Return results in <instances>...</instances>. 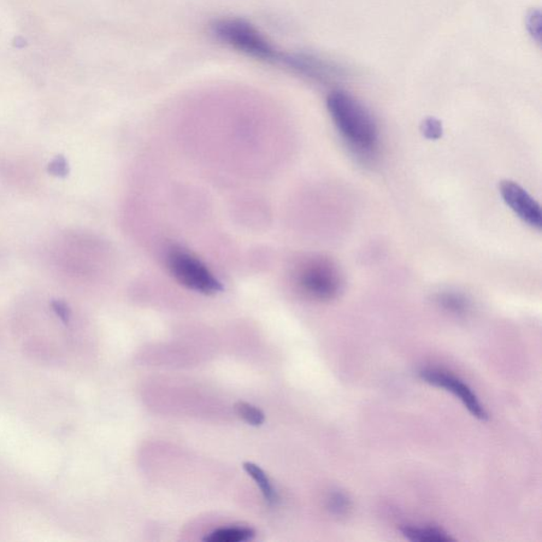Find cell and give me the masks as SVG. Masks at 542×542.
<instances>
[{"mask_svg":"<svg viewBox=\"0 0 542 542\" xmlns=\"http://www.w3.org/2000/svg\"><path fill=\"white\" fill-rule=\"evenodd\" d=\"M327 108L336 128L358 155H372L379 146L380 132L370 110L351 93L335 91L328 94Z\"/></svg>","mask_w":542,"mask_h":542,"instance_id":"obj_1","label":"cell"},{"mask_svg":"<svg viewBox=\"0 0 542 542\" xmlns=\"http://www.w3.org/2000/svg\"><path fill=\"white\" fill-rule=\"evenodd\" d=\"M211 33L221 43L244 55L268 63H283L285 53L273 44L251 22L241 19H221L212 22Z\"/></svg>","mask_w":542,"mask_h":542,"instance_id":"obj_2","label":"cell"},{"mask_svg":"<svg viewBox=\"0 0 542 542\" xmlns=\"http://www.w3.org/2000/svg\"><path fill=\"white\" fill-rule=\"evenodd\" d=\"M296 282L306 296L318 302H329L338 296L343 286V275L337 265L329 258L313 257L300 265Z\"/></svg>","mask_w":542,"mask_h":542,"instance_id":"obj_3","label":"cell"},{"mask_svg":"<svg viewBox=\"0 0 542 542\" xmlns=\"http://www.w3.org/2000/svg\"><path fill=\"white\" fill-rule=\"evenodd\" d=\"M170 275L188 290L203 294H215L223 291L222 283L202 260L192 253L173 247L167 255Z\"/></svg>","mask_w":542,"mask_h":542,"instance_id":"obj_4","label":"cell"},{"mask_svg":"<svg viewBox=\"0 0 542 542\" xmlns=\"http://www.w3.org/2000/svg\"><path fill=\"white\" fill-rule=\"evenodd\" d=\"M418 375L427 384L445 389L446 391L453 394L467 406L470 415L478 418L479 421L487 420V411L485 406L481 404L479 398L476 396L468 384H465L456 375L449 372V371L438 368L423 369Z\"/></svg>","mask_w":542,"mask_h":542,"instance_id":"obj_5","label":"cell"},{"mask_svg":"<svg viewBox=\"0 0 542 542\" xmlns=\"http://www.w3.org/2000/svg\"><path fill=\"white\" fill-rule=\"evenodd\" d=\"M500 193L509 207L529 226L541 229L542 214L536 200L514 181L506 180L500 186Z\"/></svg>","mask_w":542,"mask_h":542,"instance_id":"obj_6","label":"cell"},{"mask_svg":"<svg viewBox=\"0 0 542 542\" xmlns=\"http://www.w3.org/2000/svg\"><path fill=\"white\" fill-rule=\"evenodd\" d=\"M283 65L290 67L293 72L320 81L338 78L344 74V69L337 66V65L308 55V53H290V55L285 53Z\"/></svg>","mask_w":542,"mask_h":542,"instance_id":"obj_7","label":"cell"},{"mask_svg":"<svg viewBox=\"0 0 542 542\" xmlns=\"http://www.w3.org/2000/svg\"><path fill=\"white\" fill-rule=\"evenodd\" d=\"M405 538L418 542H450L453 538L444 529L437 527L405 526L402 529Z\"/></svg>","mask_w":542,"mask_h":542,"instance_id":"obj_8","label":"cell"},{"mask_svg":"<svg viewBox=\"0 0 542 542\" xmlns=\"http://www.w3.org/2000/svg\"><path fill=\"white\" fill-rule=\"evenodd\" d=\"M256 533L250 528L228 527L215 529L204 538L207 542H243L255 538Z\"/></svg>","mask_w":542,"mask_h":542,"instance_id":"obj_9","label":"cell"},{"mask_svg":"<svg viewBox=\"0 0 542 542\" xmlns=\"http://www.w3.org/2000/svg\"><path fill=\"white\" fill-rule=\"evenodd\" d=\"M244 469L246 473L255 480L257 485L260 488L265 500H267L269 504L275 503L276 501H278V494H276L273 485H271L267 473H265L260 467H258L257 464L250 462L244 464Z\"/></svg>","mask_w":542,"mask_h":542,"instance_id":"obj_10","label":"cell"},{"mask_svg":"<svg viewBox=\"0 0 542 542\" xmlns=\"http://www.w3.org/2000/svg\"><path fill=\"white\" fill-rule=\"evenodd\" d=\"M437 302L441 309L456 316L467 315L470 310L468 299L455 292L440 293L437 297Z\"/></svg>","mask_w":542,"mask_h":542,"instance_id":"obj_11","label":"cell"},{"mask_svg":"<svg viewBox=\"0 0 542 542\" xmlns=\"http://www.w3.org/2000/svg\"><path fill=\"white\" fill-rule=\"evenodd\" d=\"M235 411L240 418L251 426L258 427L265 422L263 411L249 403L240 402L235 405Z\"/></svg>","mask_w":542,"mask_h":542,"instance_id":"obj_12","label":"cell"},{"mask_svg":"<svg viewBox=\"0 0 542 542\" xmlns=\"http://www.w3.org/2000/svg\"><path fill=\"white\" fill-rule=\"evenodd\" d=\"M527 31L536 44L541 43V11L538 8L529 10L524 19Z\"/></svg>","mask_w":542,"mask_h":542,"instance_id":"obj_13","label":"cell"},{"mask_svg":"<svg viewBox=\"0 0 542 542\" xmlns=\"http://www.w3.org/2000/svg\"><path fill=\"white\" fill-rule=\"evenodd\" d=\"M328 509L335 516H345L351 510V500L344 493H332L328 499Z\"/></svg>","mask_w":542,"mask_h":542,"instance_id":"obj_14","label":"cell"},{"mask_svg":"<svg viewBox=\"0 0 542 542\" xmlns=\"http://www.w3.org/2000/svg\"><path fill=\"white\" fill-rule=\"evenodd\" d=\"M48 172L56 178L64 179L69 174V166L66 159L57 156L49 163Z\"/></svg>","mask_w":542,"mask_h":542,"instance_id":"obj_15","label":"cell"},{"mask_svg":"<svg viewBox=\"0 0 542 542\" xmlns=\"http://www.w3.org/2000/svg\"><path fill=\"white\" fill-rule=\"evenodd\" d=\"M423 132L429 138H439L441 135V122L434 118H429V119L423 123Z\"/></svg>","mask_w":542,"mask_h":542,"instance_id":"obj_16","label":"cell"},{"mask_svg":"<svg viewBox=\"0 0 542 542\" xmlns=\"http://www.w3.org/2000/svg\"><path fill=\"white\" fill-rule=\"evenodd\" d=\"M51 306L53 310L56 311V314L60 317L63 321L69 320L70 310L66 303L62 302V300H53Z\"/></svg>","mask_w":542,"mask_h":542,"instance_id":"obj_17","label":"cell"}]
</instances>
